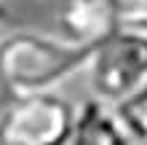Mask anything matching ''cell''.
Wrapping results in <instances>:
<instances>
[{
    "label": "cell",
    "instance_id": "6da1fadb",
    "mask_svg": "<svg viewBox=\"0 0 147 145\" xmlns=\"http://www.w3.org/2000/svg\"><path fill=\"white\" fill-rule=\"evenodd\" d=\"M94 46L40 30H13L0 35V97L56 91L86 70Z\"/></svg>",
    "mask_w": 147,
    "mask_h": 145
},
{
    "label": "cell",
    "instance_id": "7a4b0ae2",
    "mask_svg": "<svg viewBox=\"0 0 147 145\" xmlns=\"http://www.w3.org/2000/svg\"><path fill=\"white\" fill-rule=\"evenodd\" d=\"M75 116L59 89L0 97V145H70Z\"/></svg>",
    "mask_w": 147,
    "mask_h": 145
},
{
    "label": "cell",
    "instance_id": "3957f363",
    "mask_svg": "<svg viewBox=\"0 0 147 145\" xmlns=\"http://www.w3.org/2000/svg\"><path fill=\"white\" fill-rule=\"evenodd\" d=\"M86 78L94 97L112 105L147 86V32L115 30L94 46Z\"/></svg>",
    "mask_w": 147,
    "mask_h": 145
},
{
    "label": "cell",
    "instance_id": "277c9868",
    "mask_svg": "<svg viewBox=\"0 0 147 145\" xmlns=\"http://www.w3.org/2000/svg\"><path fill=\"white\" fill-rule=\"evenodd\" d=\"M56 24L59 35L80 46H96L118 30L110 0H64L56 14Z\"/></svg>",
    "mask_w": 147,
    "mask_h": 145
},
{
    "label": "cell",
    "instance_id": "5b68a950",
    "mask_svg": "<svg viewBox=\"0 0 147 145\" xmlns=\"http://www.w3.org/2000/svg\"><path fill=\"white\" fill-rule=\"evenodd\" d=\"M70 145H134L118 108L107 99L88 97L78 108Z\"/></svg>",
    "mask_w": 147,
    "mask_h": 145
},
{
    "label": "cell",
    "instance_id": "8992f818",
    "mask_svg": "<svg viewBox=\"0 0 147 145\" xmlns=\"http://www.w3.org/2000/svg\"><path fill=\"white\" fill-rule=\"evenodd\" d=\"M118 116L126 124L134 145H147V86L134 91L131 97L118 102Z\"/></svg>",
    "mask_w": 147,
    "mask_h": 145
},
{
    "label": "cell",
    "instance_id": "52a82bcc",
    "mask_svg": "<svg viewBox=\"0 0 147 145\" xmlns=\"http://www.w3.org/2000/svg\"><path fill=\"white\" fill-rule=\"evenodd\" d=\"M118 30L147 32V0H110Z\"/></svg>",
    "mask_w": 147,
    "mask_h": 145
}]
</instances>
